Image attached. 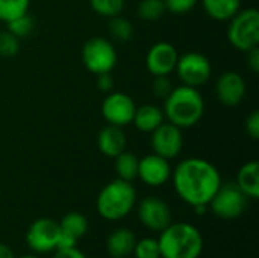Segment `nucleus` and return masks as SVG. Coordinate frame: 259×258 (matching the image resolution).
I'll use <instances>...</instances> for the list:
<instances>
[{"instance_id":"obj_1","label":"nucleus","mask_w":259,"mask_h":258,"mask_svg":"<svg viewBox=\"0 0 259 258\" xmlns=\"http://www.w3.org/2000/svg\"><path fill=\"white\" fill-rule=\"evenodd\" d=\"M173 187L178 196L191 207L208 205L222 186L220 172L203 158H187L171 170Z\"/></svg>"},{"instance_id":"obj_2","label":"nucleus","mask_w":259,"mask_h":258,"mask_svg":"<svg viewBox=\"0 0 259 258\" xmlns=\"http://www.w3.org/2000/svg\"><path fill=\"white\" fill-rule=\"evenodd\" d=\"M167 122L175 126L193 128L196 126L205 114V100L199 88L181 85L173 87L171 93L164 99L162 108Z\"/></svg>"},{"instance_id":"obj_3","label":"nucleus","mask_w":259,"mask_h":258,"mask_svg":"<svg viewBox=\"0 0 259 258\" xmlns=\"http://www.w3.org/2000/svg\"><path fill=\"white\" fill-rule=\"evenodd\" d=\"M159 234L161 258H199L202 255L203 237L194 225L171 222Z\"/></svg>"},{"instance_id":"obj_4","label":"nucleus","mask_w":259,"mask_h":258,"mask_svg":"<svg viewBox=\"0 0 259 258\" xmlns=\"http://www.w3.org/2000/svg\"><path fill=\"white\" fill-rule=\"evenodd\" d=\"M137 204V190L129 181L120 178L108 182L96 199V208L100 217L109 222L124 219Z\"/></svg>"},{"instance_id":"obj_5","label":"nucleus","mask_w":259,"mask_h":258,"mask_svg":"<svg viewBox=\"0 0 259 258\" xmlns=\"http://www.w3.org/2000/svg\"><path fill=\"white\" fill-rule=\"evenodd\" d=\"M228 41L240 52H249L259 44V12L255 8L240 9L228 26Z\"/></svg>"},{"instance_id":"obj_6","label":"nucleus","mask_w":259,"mask_h":258,"mask_svg":"<svg viewBox=\"0 0 259 258\" xmlns=\"http://www.w3.org/2000/svg\"><path fill=\"white\" fill-rule=\"evenodd\" d=\"M82 62L93 75L109 73L117 64V52L114 43L108 38L93 36L82 47Z\"/></svg>"},{"instance_id":"obj_7","label":"nucleus","mask_w":259,"mask_h":258,"mask_svg":"<svg viewBox=\"0 0 259 258\" xmlns=\"http://www.w3.org/2000/svg\"><path fill=\"white\" fill-rule=\"evenodd\" d=\"M249 204V198L238 189L235 182H222L208 207L211 211L223 220H234L243 216Z\"/></svg>"},{"instance_id":"obj_8","label":"nucleus","mask_w":259,"mask_h":258,"mask_svg":"<svg viewBox=\"0 0 259 258\" xmlns=\"http://www.w3.org/2000/svg\"><path fill=\"white\" fill-rule=\"evenodd\" d=\"M175 71L181 79L182 85L199 88L205 85L212 73L209 59L200 52H187L178 58Z\"/></svg>"},{"instance_id":"obj_9","label":"nucleus","mask_w":259,"mask_h":258,"mask_svg":"<svg viewBox=\"0 0 259 258\" xmlns=\"http://www.w3.org/2000/svg\"><path fill=\"white\" fill-rule=\"evenodd\" d=\"M59 236V222L49 217H41L29 227L26 233V243L35 254H49L56 251Z\"/></svg>"},{"instance_id":"obj_10","label":"nucleus","mask_w":259,"mask_h":258,"mask_svg":"<svg viewBox=\"0 0 259 258\" xmlns=\"http://www.w3.org/2000/svg\"><path fill=\"white\" fill-rule=\"evenodd\" d=\"M137 105L134 99L121 91H111L102 102V116L108 125L124 128L132 123Z\"/></svg>"},{"instance_id":"obj_11","label":"nucleus","mask_w":259,"mask_h":258,"mask_svg":"<svg viewBox=\"0 0 259 258\" xmlns=\"http://www.w3.org/2000/svg\"><path fill=\"white\" fill-rule=\"evenodd\" d=\"M150 144L153 154L170 161L176 158L184 148L182 129L164 120L155 131L150 132Z\"/></svg>"},{"instance_id":"obj_12","label":"nucleus","mask_w":259,"mask_h":258,"mask_svg":"<svg viewBox=\"0 0 259 258\" xmlns=\"http://www.w3.org/2000/svg\"><path fill=\"white\" fill-rule=\"evenodd\" d=\"M138 219L144 228L155 233H161L173 222L170 205L158 196H147L140 202Z\"/></svg>"},{"instance_id":"obj_13","label":"nucleus","mask_w":259,"mask_h":258,"mask_svg":"<svg viewBox=\"0 0 259 258\" xmlns=\"http://www.w3.org/2000/svg\"><path fill=\"white\" fill-rule=\"evenodd\" d=\"M179 53L176 47L167 41L153 44L146 55V67L153 76H168L175 71Z\"/></svg>"},{"instance_id":"obj_14","label":"nucleus","mask_w":259,"mask_h":258,"mask_svg":"<svg viewBox=\"0 0 259 258\" xmlns=\"http://www.w3.org/2000/svg\"><path fill=\"white\" fill-rule=\"evenodd\" d=\"M137 178L149 187H161L171 178V166L168 160L156 154H149L140 158Z\"/></svg>"},{"instance_id":"obj_15","label":"nucleus","mask_w":259,"mask_h":258,"mask_svg":"<svg viewBox=\"0 0 259 258\" xmlns=\"http://www.w3.org/2000/svg\"><path fill=\"white\" fill-rule=\"evenodd\" d=\"M247 87L244 78L237 71H225L215 84V96L226 106H237L243 102Z\"/></svg>"},{"instance_id":"obj_16","label":"nucleus","mask_w":259,"mask_h":258,"mask_svg":"<svg viewBox=\"0 0 259 258\" xmlns=\"http://www.w3.org/2000/svg\"><path fill=\"white\" fill-rule=\"evenodd\" d=\"M126 146L127 138L123 128L120 126L106 125L97 134V148L108 158H115L118 154L126 151Z\"/></svg>"},{"instance_id":"obj_17","label":"nucleus","mask_w":259,"mask_h":258,"mask_svg":"<svg viewBox=\"0 0 259 258\" xmlns=\"http://www.w3.org/2000/svg\"><path fill=\"white\" fill-rule=\"evenodd\" d=\"M135 243H137V237L131 230L118 228L109 234L106 240V249L112 258H124L132 255Z\"/></svg>"},{"instance_id":"obj_18","label":"nucleus","mask_w":259,"mask_h":258,"mask_svg":"<svg viewBox=\"0 0 259 258\" xmlns=\"http://www.w3.org/2000/svg\"><path fill=\"white\" fill-rule=\"evenodd\" d=\"M164 120H165V117H164L162 108H159L156 105H152V103H146V105L137 106L132 123L135 125V128L138 131L150 134Z\"/></svg>"},{"instance_id":"obj_19","label":"nucleus","mask_w":259,"mask_h":258,"mask_svg":"<svg viewBox=\"0 0 259 258\" xmlns=\"http://www.w3.org/2000/svg\"><path fill=\"white\" fill-rule=\"evenodd\" d=\"M238 189L249 198V199H258L259 198V163L258 161H249L241 166L237 175Z\"/></svg>"},{"instance_id":"obj_20","label":"nucleus","mask_w":259,"mask_h":258,"mask_svg":"<svg viewBox=\"0 0 259 258\" xmlns=\"http://www.w3.org/2000/svg\"><path fill=\"white\" fill-rule=\"evenodd\" d=\"M208 17L215 21H229L241 8V0H202Z\"/></svg>"},{"instance_id":"obj_21","label":"nucleus","mask_w":259,"mask_h":258,"mask_svg":"<svg viewBox=\"0 0 259 258\" xmlns=\"http://www.w3.org/2000/svg\"><path fill=\"white\" fill-rule=\"evenodd\" d=\"M59 228H61V234L77 242L88 231V219L82 213L71 211L61 219Z\"/></svg>"},{"instance_id":"obj_22","label":"nucleus","mask_w":259,"mask_h":258,"mask_svg":"<svg viewBox=\"0 0 259 258\" xmlns=\"http://www.w3.org/2000/svg\"><path fill=\"white\" fill-rule=\"evenodd\" d=\"M138 161L140 158L127 151H123L121 154H118L114 158V167L117 172V176L123 181H129L132 182L134 179H137L138 175Z\"/></svg>"},{"instance_id":"obj_23","label":"nucleus","mask_w":259,"mask_h":258,"mask_svg":"<svg viewBox=\"0 0 259 258\" xmlns=\"http://www.w3.org/2000/svg\"><path fill=\"white\" fill-rule=\"evenodd\" d=\"M108 30H109V36L114 41H118V43H127L134 36V26H132V23L127 18L120 17V15L109 18Z\"/></svg>"},{"instance_id":"obj_24","label":"nucleus","mask_w":259,"mask_h":258,"mask_svg":"<svg viewBox=\"0 0 259 258\" xmlns=\"http://www.w3.org/2000/svg\"><path fill=\"white\" fill-rule=\"evenodd\" d=\"M30 0H0V21L9 23L11 20L29 12Z\"/></svg>"},{"instance_id":"obj_25","label":"nucleus","mask_w":259,"mask_h":258,"mask_svg":"<svg viewBox=\"0 0 259 258\" xmlns=\"http://www.w3.org/2000/svg\"><path fill=\"white\" fill-rule=\"evenodd\" d=\"M167 12L164 0H141L137 8V14L144 21H156Z\"/></svg>"},{"instance_id":"obj_26","label":"nucleus","mask_w":259,"mask_h":258,"mask_svg":"<svg viewBox=\"0 0 259 258\" xmlns=\"http://www.w3.org/2000/svg\"><path fill=\"white\" fill-rule=\"evenodd\" d=\"M91 9L106 18L117 17L124 9V0H90Z\"/></svg>"},{"instance_id":"obj_27","label":"nucleus","mask_w":259,"mask_h":258,"mask_svg":"<svg viewBox=\"0 0 259 258\" xmlns=\"http://www.w3.org/2000/svg\"><path fill=\"white\" fill-rule=\"evenodd\" d=\"M6 24H8V30L12 35H15L18 40H23V38L30 36L32 32H33V29H35V21L29 15V12L24 14V15H20V17H17L14 20H11Z\"/></svg>"},{"instance_id":"obj_28","label":"nucleus","mask_w":259,"mask_h":258,"mask_svg":"<svg viewBox=\"0 0 259 258\" xmlns=\"http://www.w3.org/2000/svg\"><path fill=\"white\" fill-rule=\"evenodd\" d=\"M132 254L135 255V258H161L158 240L150 239V237H144L141 240H137Z\"/></svg>"},{"instance_id":"obj_29","label":"nucleus","mask_w":259,"mask_h":258,"mask_svg":"<svg viewBox=\"0 0 259 258\" xmlns=\"http://www.w3.org/2000/svg\"><path fill=\"white\" fill-rule=\"evenodd\" d=\"M20 50V40L12 35L8 29L0 32V56L11 58L15 56Z\"/></svg>"},{"instance_id":"obj_30","label":"nucleus","mask_w":259,"mask_h":258,"mask_svg":"<svg viewBox=\"0 0 259 258\" xmlns=\"http://www.w3.org/2000/svg\"><path fill=\"white\" fill-rule=\"evenodd\" d=\"M197 2L199 0H164L165 9L171 14H176V15L188 14L190 11H193L196 8Z\"/></svg>"},{"instance_id":"obj_31","label":"nucleus","mask_w":259,"mask_h":258,"mask_svg":"<svg viewBox=\"0 0 259 258\" xmlns=\"http://www.w3.org/2000/svg\"><path fill=\"white\" fill-rule=\"evenodd\" d=\"M173 90L171 81L168 76H153V84H152V91L155 97L164 100Z\"/></svg>"},{"instance_id":"obj_32","label":"nucleus","mask_w":259,"mask_h":258,"mask_svg":"<svg viewBox=\"0 0 259 258\" xmlns=\"http://www.w3.org/2000/svg\"><path fill=\"white\" fill-rule=\"evenodd\" d=\"M246 131L247 134L253 138L258 140L259 138V113L258 111H252L247 119H246Z\"/></svg>"},{"instance_id":"obj_33","label":"nucleus","mask_w":259,"mask_h":258,"mask_svg":"<svg viewBox=\"0 0 259 258\" xmlns=\"http://www.w3.org/2000/svg\"><path fill=\"white\" fill-rule=\"evenodd\" d=\"M114 84L115 82H114V78H112L111 71L109 73H100V75H97V88L100 91L111 93L112 88H114Z\"/></svg>"},{"instance_id":"obj_34","label":"nucleus","mask_w":259,"mask_h":258,"mask_svg":"<svg viewBox=\"0 0 259 258\" xmlns=\"http://www.w3.org/2000/svg\"><path fill=\"white\" fill-rule=\"evenodd\" d=\"M53 258H87L85 254L77 249V246L74 248H67V249H56Z\"/></svg>"},{"instance_id":"obj_35","label":"nucleus","mask_w":259,"mask_h":258,"mask_svg":"<svg viewBox=\"0 0 259 258\" xmlns=\"http://www.w3.org/2000/svg\"><path fill=\"white\" fill-rule=\"evenodd\" d=\"M247 53V65H249V68H250V71H253V73H258L259 71V47H253V49H250L249 52H246Z\"/></svg>"},{"instance_id":"obj_36","label":"nucleus","mask_w":259,"mask_h":258,"mask_svg":"<svg viewBox=\"0 0 259 258\" xmlns=\"http://www.w3.org/2000/svg\"><path fill=\"white\" fill-rule=\"evenodd\" d=\"M0 258H15V255H14V251L9 246L0 243Z\"/></svg>"},{"instance_id":"obj_37","label":"nucleus","mask_w":259,"mask_h":258,"mask_svg":"<svg viewBox=\"0 0 259 258\" xmlns=\"http://www.w3.org/2000/svg\"><path fill=\"white\" fill-rule=\"evenodd\" d=\"M18 258H39V257H36V255H23V257H18Z\"/></svg>"}]
</instances>
